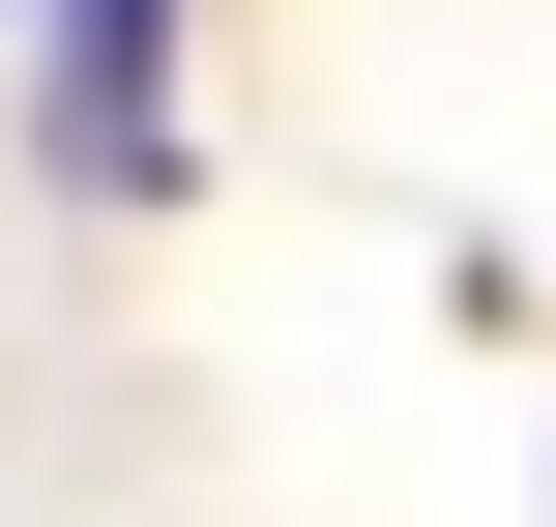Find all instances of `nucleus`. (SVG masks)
I'll return each instance as SVG.
<instances>
[{"label":"nucleus","mask_w":556,"mask_h":527,"mask_svg":"<svg viewBox=\"0 0 556 527\" xmlns=\"http://www.w3.org/2000/svg\"><path fill=\"white\" fill-rule=\"evenodd\" d=\"M147 59H176V0H59V147L88 176H147Z\"/></svg>","instance_id":"f257e3e1"}]
</instances>
